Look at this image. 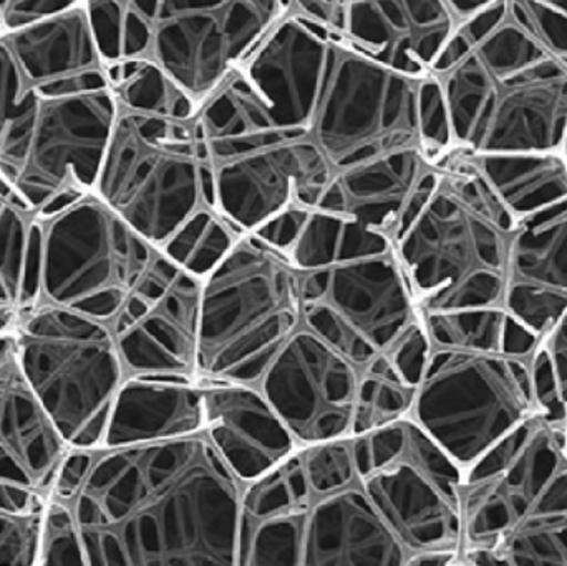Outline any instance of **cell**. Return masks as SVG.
I'll return each instance as SVG.
<instances>
[{
  "label": "cell",
  "instance_id": "cell-1",
  "mask_svg": "<svg viewBox=\"0 0 567 566\" xmlns=\"http://www.w3.org/2000/svg\"><path fill=\"white\" fill-rule=\"evenodd\" d=\"M245 485L202 434L95 449L69 505L86 566L239 565Z\"/></svg>",
  "mask_w": 567,
  "mask_h": 566
},
{
  "label": "cell",
  "instance_id": "cell-2",
  "mask_svg": "<svg viewBox=\"0 0 567 566\" xmlns=\"http://www.w3.org/2000/svg\"><path fill=\"white\" fill-rule=\"evenodd\" d=\"M303 328L363 368L422 321L392 238L310 209L289 251Z\"/></svg>",
  "mask_w": 567,
  "mask_h": 566
},
{
  "label": "cell",
  "instance_id": "cell-3",
  "mask_svg": "<svg viewBox=\"0 0 567 566\" xmlns=\"http://www.w3.org/2000/svg\"><path fill=\"white\" fill-rule=\"evenodd\" d=\"M566 441L538 414L465 472L458 565L567 566Z\"/></svg>",
  "mask_w": 567,
  "mask_h": 566
},
{
  "label": "cell",
  "instance_id": "cell-4",
  "mask_svg": "<svg viewBox=\"0 0 567 566\" xmlns=\"http://www.w3.org/2000/svg\"><path fill=\"white\" fill-rule=\"evenodd\" d=\"M443 173L393 238L420 316L503 308L518 218L482 175L450 150Z\"/></svg>",
  "mask_w": 567,
  "mask_h": 566
},
{
  "label": "cell",
  "instance_id": "cell-5",
  "mask_svg": "<svg viewBox=\"0 0 567 566\" xmlns=\"http://www.w3.org/2000/svg\"><path fill=\"white\" fill-rule=\"evenodd\" d=\"M452 150L555 152L567 123V69L509 16L446 69L433 72Z\"/></svg>",
  "mask_w": 567,
  "mask_h": 566
},
{
  "label": "cell",
  "instance_id": "cell-6",
  "mask_svg": "<svg viewBox=\"0 0 567 566\" xmlns=\"http://www.w3.org/2000/svg\"><path fill=\"white\" fill-rule=\"evenodd\" d=\"M106 63H158L202 109L290 12V0H85Z\"/></svg>",
  "mask_w": 567,
  "mask_h": 566
},
{
  "label": "cell",
  "instance_id": "cell-7",
  "mask_svg": "<svg viewBox=\"0 0 567 566\" xmlns=\"http://www.w3.org/2000/svg\"><path fill=\"white\" fill-rule=\"evenodd\" d=\"M158 253L95 192L33 215L19 312L56 306L112 322Z\"/></svg>",
  "mask_w": 567,
  "mask_h": 566
},
{
  "label": "cell",
  "instance_id": "cell-8",
  "mask_svg": "<svg viewBox=\"0 0 567 566\" xmlns=\"http://www.w3.org/2000/svg\"><path fill=\"white\" fill-rule=\"evenodd\" d=\"M300 326L299 271L289 255L252 233L239 236L203 278L198 381L258 384Z\"/></svg>",
  "mask_w": 567,
  "mask_h": 566
},
{
  "label": "cell",
  "instance_id": "cell-9",
  "mask_svg": "<svg viewBox=\"0 0 567 566\" xmlns=\"http://www.w3.org/2000/svg\"><path fill=\"white\" fill-rule=\"evenodd\" d=\"M93 192L162 249L196 213L216 209L213 159L198 116L120 110Z\"/></svg>",
  "mask_w": 567,
  "mask_h": 566
},
{
  "label": "cell",
  "instance_id": "cell-10",
  "mask_svg": "<svg viewBox=\"0 0 567 566\" xmlns=\"http://www.w3.org/2000/svg\"><path fill=\"white\" fill-rule=\"evenodd\" d=\"M27 384L70 449H100L126 375L110 322L56 306L19 312L12 329Z\"/></svg>",
  "mask_w": 567,
  "mask_h": 566
},
{
  "label": "cell",
  "instance_id": "cell-11",
  "mask_svg": "<svg viewBox=\"0 0 567 566\" xmlns=\"http://www.w3.org/2000/svg\"><path fill=\"white\" fill-rule=\"evenodd\" d=\"M533 354L432 346L410 418L463 472L470 471L542 414Z\"/></svg>",
  "mask_w": 567,
  "mask_h": 566
},
{
  "label": "cell",
  "instance_id": "cell-12",
  "mask_svg": "<svg viewBox=\"0 0 567 566\" xmlns=\"http://www.w3.org/2000/svg\"><path fill=\"white\" fill-rule=\"evenodd\" d=\"M426 80L386 69L330 29L306 140L333 173L396 150L420 146L429 152L423 130Z\"/></svg>",
  "mask_w": 567,
  "mask_h": 566
},
{
  "label": "cell",
  "instance_id": "cell-13",
  "mask_svg": "<svg viewBox=\"0 0 567 566\" xmlns=\"http://www.w3.org/2000/svg\"><path fill=\"white\" fill-rule=\"evenodd\" d=\"M352 444L360 485L409 558L460 554L462 467L410 415Z\"/></svg>",
  "mask_w": 567,
  "mask_h": 566
},
{
  "label": "cell",
  "instance_id": "cell-14",
  "mask_svg": "<svg viewBox=\"0 0 567 566\" xmlns=\"http://www.w3.org/2000/svg\"><path fill=\"white\" fill-rule=\"evenodd\" d=\"M118 113L110 86L40 99L25 156L12 182L33 215L60 196L95 189Z\"/></svg>",
  "mask_w": 567,
  "mask_h": 566
},
{
  "label": "cell",
  "instance_id": "cell-15",
  "mask_svg": "<svg viewBox=\"0 0 567 566\" xmlns=\"http://www.w3.org/2000/svg\"><path fill=\"white\" fill-rule=\"evenodd\" d=\"M203 279L156 256L110 322L126 375L199 382V305Z\"/></svg>",
  "mask_w": 567,
  "mask_h": 566
},
{
  "label": "cell",
  "instance_id": "cell-16",
  "mask_svg": "<svg viewBox=\"0 0 567 566\" xmlns=\"http://www.w3.org/2000/svg\"><path fill=\"white\" fill-rule=\"evenodd\" d=\"M362 368L300 326L258 381L300 449L352 435Z\"/></svg>",
  "mask_w": 567,
  "mask_h": 566
},
{
  "label": "cell",
  "instance_id": "cell-17",
  "mask_svg": "<svg viewBox=\"0 0 567 566\" xmlns=\"http://www.w3.org/2000/svg\"><path fill=\"white\" fill-rule=\"evenodd\" d=\"M219 215L246 235L292 206L313 209L333 176L309 140L259 146L213 162Z\"/></svg>",
  "mask_w": 567,
  "mask_h": 566
},
{
  "label": "cell",
  "instance_id": "cell-18",
  "mask_svg": "<svg viewBox=\"0 0 567 566\" xmlns=\"http://www.w3.org/2000/svg\"><path fill=\"white\" fill-rule=\"evenodd\" d=\"M442 162L405 148L333 173L316 208L395 238L435 189Z\"/></svg>",
  "mask_w": 567,
  "mask_h": 566
},
{
  "label": "cell",
  "instance_id": "cell-19",
  "mask_svg": "<svg viewBox=\"0 0 567 566\" xmlns=\"http://www.w3.org/2000/svg\"><path fill=\"white\" fill-rule=\"evenodd\" d=\"M458 25L446 0H347L337 33L386 69L426 79Z\"/></svg>",
  "mask_w": 567,
  "mask_h": 566
},
{
  "label": "cell",
  "instance_id": "cell-20",
  "mask_svg": "<svg viewBox=\"0 0 567 566\" xmlns=\"http://www.w3.org/2000/svg\"><path fill=\"white\" fill-rule=\"evenodd\" d=\"M503 309L538 336L567 309V198L518 218L509 245Z\"/></svg>",
  "mask_w": 567,
  "mask_h": 566
},
{
  "label": "cell",
  "instance_id": "cell-21",
  "mask_svg": "<svg viewBox=\"0 0 567 566\" xmlns=\"http://www.w3.org/2000/svg\"><path fill=\"white\" fill-rule=\"evenodd\" d=\"M23 82L39 99L109 89L106 63L85 7L2 33Z\"/></svg>",
  "mask_w": 567,
  "mask_h": 566
},
{
  "label": "cell",
  "instance_id": "cell-22",
  "mask_svg": "<svg viewBox=\"0 0 567 566\" xmlns=\"http://www.w3.org/2000/svg\"><path fill=\"white\" fill-rule=\"evenodd\" d=\"M409 562L360 481L310 495L300 535L303 566H402Z\"/></svg>",
  "mask_w": 567,
  "mask_h": 566
},
{
  "label": "cell",
  "instance_id": "cell-23",
  "mask_svg": "<svg viewBox=\"0 0 567 566\" xmlns=\"http://www.w3.org/2000/svg\"><path fill=\"white\" fill-rule=\"evenodd\" d=\"M203 432L245 487L300 451L258 385L241 382L205 384Z\"/></svg>",
  "mask_w": 567,
  "mask_h": 566
},
{
  "label": "cell",
  "instance_id": "cell-24",
  "mask_svg": "<svg viewBox=\"0 0 567 566\" xmlns=\"http://www.w3.org/2000/svg\"><path fill=\"white\" fill-rule=\"evenodd\" d=\"M69 451L23 378L12 332H2L0 482L52 497L56 474Z\"/></svg>",
  "mask_w": 567,
  "mask_h": 566
},
{
  "label": "cell",
  "instance_id": "cell-25",
  "mask_svg": "<svg viewBox=\"0 0 567 566\" xmlns=\"http://www.w3.org/2000/svg\"><path fill=\"white\" fill-rule=\"evenodd\" d=\"M300 451L265 477L246 485L239 565H300L303 515L312 495L303 474Z\"/></svg>",
  "mask_w": 567,
  "mask_h": 566
},
{
  "label": "cell",
  "instance_id": "cell-26",
  "mask_svg": "<svg viewBox=\"0 0 567 566\" xmlns=\"http://www.w3.org/2000/svg\"><path fill=\"white\" fill-rule=\"evenodd\" d=\"M203 429V382L128 375L113 402L100 449L189 438Z\"/></svg>",
  "mask_w": 567,
  "mask_h": 566
},
{
  "label": "cell",
  "instance_id": "cell-27",
  "mask_svg": "<svg viewBox=\"0 0 567 566\" xmlns=\"http://www.w3.org/2000/svg\"><path fill=\"white\" fill-rule=\"evenodd\" d=\"M456 153L485 178L516 218L567 198V165L559 150Z\"/></svg>",
  "mask_w": 567,
  "mask_h": 566
},
{
  "label": "cell",
  "instance_id": "cell-28",
  "mask_svg": "<svg viewBox=\"0 0 567 566\" xmlns=\"http://www.w3.org/2000/svg\"><path fill=\"white\" fill-rule=\"evenodd\" d=\"M432 346L532 354L542 339L503 308L423 315Z\"/></svg>",
  "mask_w": 567,
  "mask_h": 566
},
{
  "label": "cell",
  "instance_id": "cell-29",
  "mask_svg": "<svg viewBox=\"0 0 567 566\" xmlns=\"http://www.w3.org/2000/svg\"><path fill=\"white\" fill-rule=\"evenodd\" d=\"M110 90L120 110L195 119L199 106L158 63L140 56L106 63Z\"/></svg>",
  "mask_w": 567,
  "mask_h": 566
},
{
  "label": "cell",
  "instance_id": "cell-30",
  "mask_svg": "<svg viewBox=\"0 0 567 566\" xmlns=\"http://www.w3.org/2000/svg\"><path fill=\"white\" fill-rule=\"evenodd\" d=\"M40 99L23 82L9 43L0 35V175L12 185L29 145Z\"/></svg>",
  "mask_w": 567,
  "mask_h": 566
},
{
  "label": "cell",
  "instance_id": "cell-31",
  "mask_svg": "<svg viewBox=\"0 0 567 566\" xmlns=\"http://www.w3.org/2000/svg\"><path fill=\"white\" fill-rule=\"evenodd\" d=\"M415 391V385L400 374L389 354L363 366L350 439L409 418Z\"/></svg>",
  "mask_w": 567,
  "mask_h": 566
},
{
  "label": "cell",
  "instance_id": "cell-32",
  "mask_svg": "<svg viewBox=\"0 0 567 566\" xmlns=\"http://www.w3.org/2000/svg\"><path fill=\"white\" fill-rule=\"evenodd\" d=\"M50 497L0 482V565H40Z\"/></svg>",
  "mask_w": 567,
  "mask_h": 566
},
{
  "label": "cell",
  "instance_id": "cell-33",
  "mask_svg": "<svg viewBox=\"0 0 567 566\" xmlns=\"http://www.w3.org/2000/svg\"><path fill=\"white\" fill-rule=\"evenodd\" d=\"M236 231L218 209L196 213L159 251L192 275L205 278L238 241Z\"/></svg>",
  "mask_w": 567,
  "mask_h": 566
},
{
  "label": "cell",
  "instance_id": "cell-34",
  "mask_svg": "<svg viewBox=\"0 0 567 566\" xmlns=\"http://www.w3.org/2000/svg\"><path fill=\"white\" fill-rule=\"evenodd\" d=\"M32 216L12 206L0 219V335L10 331L19 316Z\"/></svg>",
  "mask_w": 567,
  "mask_h": 566
},
{
  "label": "cell",
  "instance_id": "cell-35",
  "mask_svg": "<svg viewBox=\"0 0 567 566\" xmlns=\"http://www.w3.org/2000/svg\"><path fill=\"white\" fill-rule=\"evenodd\" d=\"M300 459L313 494H329L359 482L352 439L310 445L300 451Z\"/></svg>",
  "mask_w": 567,
  "mask_h": 566
},
{
  "label": "cell",
  "instance_id": "cell-36",
  "mask_svg": "<svg viewBox=\"0 0 567 566\" xmlns=\"http://www.w3.org/2000/svg\"><path fill=\"white\" fill-rule=\"evenodd\" d=\"M508 16L567 69V13L539 0H508Z\"/></svg>",
  "mask_w": 567,
  "mask_h": 566
},
{
  "label": "cell",
  "instance_id": "cell-37",
  "mask_svg": "<svg viewBox=\"0 0 567 566\" xmlns=\"http://www.w3.org/2000/svg\"><path fill=\"white\" fill-rule=\"evenodd\" d=\"M40 565L86 566L82 542L72 512L65 502L50 497L43 522Z\"/></svg>",
  "mask_w": 567,
  "mask_h": 566
},
{
  "label": "cell",
  "instance_id": "cell-38",
  "mask_svg": "<svg viewBox=\"0 0 567 566\" xmlns=\"http://www.w3.org/2000/svg\"><path fill=\"white\" fill-rule=\"evenodd\" d=\"M432 352V341L423 321L413 325L386 354L400 374L412 385H419Z\"/></svg>",
  "mask_w": 567,
  "mask_h": 566
},
{
  "label": "cell",
  "instance_id": "cell-39",
  "mask_svg": "<svg viewBox=\"0 0 567 566\" xmlns=\"http://www.w3.org/2000/svg\"><path fill=\"white\" fill-rule=\"evenodd\" d=\"M85 0H0L3 33L83 6Z\"/></svg>",
  "mask_w": 567,
  "mask_h": 566
},
{
  "label": "cell",
  "instance_id": "cell-40",
  "mask_svg": "<svg viewBox=\"0 0 567 566\" xmlns=\"http://www.w3.org/2000/svg\"><path fill=\"white\" fill-rule=\"evenodd\" d=\"M310 209L302 208V206H292L286 209L281 215L275 216L269 219L261 228L256 229L252 235L258 236L262 241L268 243L272 248L289 255L292 246L296 245L307 218H309Z\"/></svg>",
  "mask_w": 567,
  "mask_h": 566
},
{
  "label": "cell",
  "instance_id": "cell-41",
  "mask_svg": "<svg viewBox=\"0 0 567 566\" xmlns=\"http://www.w3.org/2000/svg\"><path fill=\"white\" fill-rule=\"evenodd\" d=\"M95 449H70L63 459L52 488V497L66 502L75 495L82 485L83 478L89 474Z\"/></svg>",
  "mask_w": 567,
  "mask_h": 566
},
{
  "label": "cell",
  "instance_id": "cell-42",
  "mask_svg": "<svg viewBox=\"0 0 567 566\" xmlns=\"http://www.w3.org/2000/svg\"><path fill=\"white\" fill-rule=\"evenodd\" d=\"M539 344L551 361L559 398H561L567 412V309L559 321L553 326L551 331L543 336Z\"/></svg>",
  "mask_w": 567,
  "mask_h": 566
},
{
  "label": "cell",
  "instance_id": "cell-43",
  "mask_svg": "<svg viewBox=\"0 0 567 566\" xmlns=\"http://www.w3.org/2000/svg\"><path fill=\"white\" fill-rule=\"evenodd\" d=\"M347 0H290V12L339 30Z\"/></svg>",
  "mask_w": 567,
  "mask_h": 566
},
{
  "label": "cell",
  "instance_id": "cell-44",
  "mask_svg": "<svg viewBox=\"0 0 567 566\" xmlns=\"http://www.w3.org/2000/svg\"><path fill=\"white\" fill-rule=\"evenodd\" d=\"M456 560H458L456 552H422V554L412 555L406 566H449L456 565Z\"/></svg>",
  "mask_w": 567,
  "mask_h": 566
},
{
  "label": "cell",
  "instance_id": "cell-45",
  "mask_svg": "<svg viewBox=\"0 0 567 566\" xmlns=\"http://www.w3.org/2000/svg\"><path fill=\"white\" fill-rule=\"evenodd\" d=\"M493 2H496V0H446L460 23L475 16L476 12L485 9V7L492 6Z\"/></svg>",
  "mask_w": 567,
  "mask_h": 566
},
{
  "label": "cell",
  "instance_id": "cell-46",
  "mask_svg": "<svg viewBox=\"0 0 567 566\" xmlns=\"http://www.w3.org/2000/svg\"><path fill=\"white\" fill-rule=\"evenodd\" d=\"M539 2L548 3V6L567 13V0H539Z\"/></svg>",
  "mask_w": 567,
  "mask_h": 566
},
{
  "label": "cell",
  "instance_id": "cell-47",
  "mask_svg": "<svg viewBox=\"0 0 567 566\" xmlns=\"http://www.w3.org/2000/svg\"><path fill=\"white\" fill-rule=\"evenodd\" d=\"M559 152H561L563 158H565V162L567 165V123H566L565 136H563L561 148H559Z\"/></svg>",
  "mask_w": 567,
  "mask_h": 566
},
{
  "label": "cell",
  "instance_id": "cell-48",
  "mask_svg": "<svg viewBox=\"0 0 567 566\" xmlns=\"http://www.w3.org/2000/svg\"><path fill=\"white\" fill-rule=\"evenodd\" d=\"M2 33H3L2 23H0V35H2Z\"/></svg>",
  "mask_w": 567,
  "mask_h": 566
},
{
  "label": "cell",
  "instance_id": "cell-49",
  "mask_svg": "<svg viewBox=\"0 0 567 566\" xmlns=\"http://www.w3.org/2000/svg\"><path fill=\"white\" fill-rule=\"evenodd\" d=\"M566 449H567V441H566Z\"/></svg>",
  "mask_w": 567,
  "mask_h": 566
}]
</instances>
